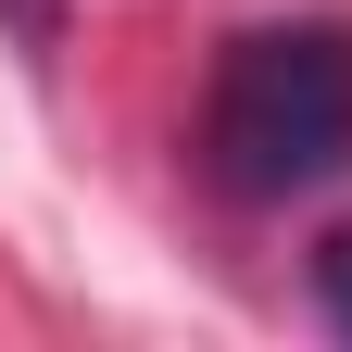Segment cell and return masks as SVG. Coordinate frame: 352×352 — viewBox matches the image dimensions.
Masks as SVG:
<instances>
[{
	"label": "cell",
	"instance_id": "obj_1",
	"mask_svg": "<svg viewBox=\"0 0 352 352\" xmlns=\"http://www.w3.org/2000/svg\"><path fill=\"white\" fill-rule=\"evenodd\" d=\"M352 164V25H239L201 88V176L227 201H302Z\"/></svg>",
	"mask_w": 352,
	"mask_h": 352
},
{
	"label": "cell",
	"instance_id": "obj_2",
	"mask_svg": "<svg viewBox=\"0 0 352 352\" xmlns=\"http://www.w3.org/2000/svg\"><path fill=\"white\" fill-rule=\"evenodd\" d=\"M315 302H327V327L352 340V227H340V239L315 252Z\"/></svg>",
	"mask_w": 352,
	"mask_h": 352
},
{
	"label": "cell",
	"instance_id": "obj_3",
	"mask_svg": "<svg viewBox=\"0 0 352 352\" xmlns=\"http://www.w3.org/2000/svg\"><path fill=\"white\" fill-rule=\"evenodd\" d=\"M13 25H25V38H51V0H13Z\"/></svg>",
	"mask_w": 352,
	"mask_h": 352
}]
</instances>
